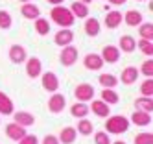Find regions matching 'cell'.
<instances>
[{"label":"cell","mask_w":153,"mask_h":144,"mask_svg":"<svg viewBox=\"0 0 153 144\" xmlns=\"http://www.w3.org/2000/svg\"><path fill=\"white\" fill-rule=\"evenodd\" d=\"M50 17H52V22H56L57 26L61 28H70L74 24V15H72V11L68 7H65V6H56V7H52L50 11Z\"/></svg>","instance_id":"obj_1"},{"label":"cell","mask_w":153,"mask_h":144,"mask_svg":"<svg viewBox=\"0 0 153 144\" xmlns=\"http://www.w3.org/2000/svg\"><path fill=\"white\" fill-rule=\"evenodd\" d=\"M129 118L122 116V115H114V116H107L105 120V133H111V135H120V133H126L129 129Z\"/></svg>","instance_id":"obj_2"},{"label":"cell","mask_w":153,"mask_h":144,"mask_svg":"<svg viewBox=\"0 0 153 144\" xmlns=\"http://www.w3.org/2000/svg\"><path fill=\"white\" fill-rule=\"evenodd\" d=\"M74 96H76L78 102L87 104V102H91V100H94V87L91 83H79L74 89Z\"/></svg>","instance_id":"obj_3"},{"label":"cell","mask_w":153,"mask_h":144,"mask_svg":"<svg viewBox=\"0 0 153 144\" xmlns=\"http://www.w3.org/2000/svg\"><path fill=\"white\" fill-rule=\"evenodd\" d=\"M78 48L72 46V44H68V46H63L61 54H59V61L63 66H72L76 61H78Z\"/></svg>","instance_id":"obj_4"},{"label":"cell","mask_w":153,"mask_h":144,"mask_svg":"<svg viewBox=\"0 0 153 144\" xmlns=\"http://www.w3.org/2000/svg\"><path fill=\"white\" fill-rule=\"evenodd\" d=\"M41 83H42V89H45V91L57 93V89H59V78L50 70V72L41 74Z\"/></svg>","instance_id":"obj_5"},{"label":"cell","mask_w":153,"mask_h":144,"mask_svg":"<svg viewBox=\"0 0 153 144\" xmlns=\"http://www.w3.org/2000/svg\"><path fill=\"white\" fill-rule=\"evenodd\" d=\"M24 63H26V74L31 78V80H35L37 76L42 74V61L37 57V55H33V57L26 59Z\"/></svg>","instance_id":"obj_6"},{"label":"cell","mask_w":153,"mask_h":144,"mask_svg":"<svg viewBox=\"0 0 153 144\" xmlns=\"http://www.w3.org/2000/svg\"><path fill=\"white\" fill-rule=\"evenodd\" d=\"M83 65H85V69L87 70H102V66L105 65L103 63V59H102V55L100 54H94V52H91V54H87L85 57H83Z\"/></svg>","instance_id":"obj_7"},{"label":"cell","mask_w":153,"mask_h":144,"mask_svg":"<svg viewBox=\"0 0 153 144\" xmlns=\"http://www.w3.org/2000/svg\"><path fill=\"white\" fill-rule=\"evenodd\" d=\"M65 105H67V100H65V96L59 94V93H52V96H50V100H48V109H50V113L59 115L61 111L65 109Z\"/></svg>","instance_id":"obj_8"},{"label":"cell","mask_w":153,"mask_h":144,"mask_svg":"<svg viewBox=\"0 0 153 144\" xmlns=\"http://www.w3.org/2000/svg\"><path fill=\"white\" fill-rule=\"evenodd\" d=\"M100 55H102L103 63H109V65H114V63L120 61V50H118V46H113V44L103 46V50H102Z\"/></svg>","instance_id":"obj_9"},{"label":"cell","mask_w":153,"mask_h":144,"mask_svg":"<svg viewBox=\"0 0 153 144\" xmlns=\"http://www.w3.org/2000/svg\"><path fill=\"white\" fill-rule=\"evenodd\" d=\"M91 107L89 111H92V113L96 116H100V118H107L109 113H111V105H107L105 102H102V100H91Z\"/></svg>","instance_id":"obj_10"},{"label":"cell","mask_w":153,"mask_h":144,"mask_svg":"<svg viewBox=\"0 0 153 144\" xmlns=\"http://www.w3.org/2000/svg\"><path fill=\"white\" fill-rule=\"evenodd\" d=\"M13 120H15V124L22 126V128H30L35 124V116L31 113H28V111H17V113H13Z\"/></svg>","instance_id":"obj_11"},{"label":"cell","mask_w":153,"mask_h":144,"mask_svg":"<svg viewBox=\"0 0 153 144\" xmlns=\"http://www.w3.org/2000/svg\"><path fill=\"white\" fill-rule=\"evenodd\" d=\"M9 59H11L13 63L20 65V63H24L28 59V52L24 46H20V44H13L11 48H9Z\"/></svg>","instance_id":"obj_12"},{"label":"cell","mask_w":153,"mask_h":144,"mask_svg":"<svg viewBox=\"0 0 153 144\" xmlns=\"http://www.w3.org/2000/svg\"><path fill=\"white\" fill-rule=\"evenodd\" d=\"M53 41H56L57 46H68V44H72V41H74V31H70L68 28H61L56 33Z\"/></svg>","instance_id":"obj_13"},{"label":"cell","mask_w":153,"mask_h":144,"mask_svg":"<svg viewBox=\"0 0 153 144\" xmlns=\"http://www.w3.org/2000/svg\"><path fill=\"white\" fill-rule=\"evenodd\" d=\"M138 69L137 66H126V69L122 70V74H120V81H122L124 85H133L137 80H138Z\"/></svg>","instance_id":"obj_14"},{"label":"cell","mask_w":153,"mask_h":144,"mask_svg":"<svg viewBox=\"0 0 153 144\" xmlns=\"http://www.w3.org/2000/svg\"><path fill=\"white\" fill-rule=\"evenodd\" d=\"M129 122H133L135 126H138V128H144V126H149L151 124V113H146V111H135L133 115H131V118H129Z\"/></svg>","instance_id":"obj_15"},{"label":"cell","mask_w":153,"mask_h":144,"mask_svg":"<svg viewBox=\"0 0 153 144\" xmlns=\"http://www.w3.org/2000/svg\"><path fill=\"white\" fill-rule=\"evenodd\" d=\"M6 135H7L9 139H11V140L19 142L20 139H22V137L26 135V128H22V126L15 124V122H11V124H7V126H6Z\"/></svg>","instance_id":"obj_16"},{"label":"cell","mask_w":153,"mask_h":144,"mask_svg":"<svg viewBox=\"0 0 153 144\" xmlns=\"http://www.w3.org/2000/svg\"><path fill=\"white\" fill-rule=\"evenodd\" d=\"M57 139H59V144H74L76 139H78V131H76V128H72V126H67V128L61 129Z\"/></svg>","instance_id":"obj_17"},{"label":"cell","mask_w":153,"mask_h":144,"mask_svg":"<svg viewBox=\"0 0 153 144\" xmlns=\"http://www.w3.org/2000/svg\"><path fill=\"white\" fill-rule=\"evenodd\" d=\"M122 17H124V20H126V24L131 26V28L140 26L142 22H144V17H142V13H140V11H137V9L126 11V15H122Z\"/></svg>","instance_id":"obj_18"},{"label":"cell","mask_w":153,"mask_h":144,"mask_svg":"<svg viewBox=\"0 0 153 144\" xmlns=\"http://www.w3.org/2000/svg\"><path fill=\"white\" fill-rule=\"evenodd\" d=\"M15 113V105H13V100L9 98L7 94H4L0 91V115H13Z\"/></svg>","instance_id":"obj_19"},{"label":"cell","mask_w":153,"mask_h":144,"mask_svg":"<svg viewBox=\"0 0 153 144\" xmlns=\"http://www.w3.org/2000/svg\"><path fill=\"white\" fill-rule=\"evenodd\" d=\"M20 13H22L24 19H30V20H35L37 17H41V9L35 6V4H31V2H24L22 7H20Z\"/></svg>","instance_id":"obj_20"},{"label":"cell","mask_w":153,"mask_h":144,"mask_svg":"<svg viewBox=\"0 0 153 144\" xmlns=\"http://www.w3.org/2000/svg\"><path fill=\"white\" fill-rule=\"evenodd\" d=\"M118 50L120 52H126V54H131L137 50V41L131 37V35H122L120 37V43H118Z\"/></svg>","instance_id":"obj_21"},{"label":"cell","mask_w":153,"mask_h":144,"mask_svg":"<svg viewBox=\"0 0 153 144\" xmlns=\"http://www.w3.org/2000/svg\"><path fill=\"white\" fill-rule=\"evenodd\" d=\"M100 30H102V24H100V20H98V19L89 17V19L85 20V33L89 37H96L98 33H100Z\"/></svg>","instance_id":"obj_22"},{"label":"cell","mask_w":153,"mask_h":144,"mask_svg":"<svg viewBox=\"0 0 153 144\" xmlns=\"http://www.w3.org/2000/svg\"><path fill=\"white\" fill-rule=\"evenodd\" d=\"M122 22H124V17H122V13H120V11H111V13H107V17H105V26H107L109 30L118 28Z\"/></svg>","instance_id":"obj_23"},{"label":"cell","mask_w":153,"mask_h":144,"mask_svg":"<svg viewBox=\"0 0 153 144\" xmlns=\"http://www.w3.org/2000/svg\"><path fill=\"white\" fill-rule=\"evenodd\" d=\"M70 11H72L74 19H87L89 17V6L83 4V2H74Z\"/></svg>","instance_id":"obj_24"},{"label":"cell","mask_w":153,"mask_h":144,"mask_svg":"<svg viewBox=\"0 0 153 144\" xmlns=\"http://www.w3.org/2000/svg\"><path fill=\"white\" fill-rule=\"evenodd\" d=\"M76 131H78L79 135L87 137V135H92L94 126H92V122H91V120H87V118H79V120H78V126H76Z\"/></svg>","instance_id":"obj_25"},{"label":"cell","mask_w":153,"mask_h":144,"mask_svg":"<svg viewBox=\"0 0 153 144\" xmlns=\"http://www.w3.org/2000/svg\"><path fill=\"white\" fill-rule=\"evenodd\" d=\"M98 81H100V85H102L103 89H114V87L118 85V78H116V76H113V74L103 72V74H100Z\"/></svg>","instance_id":"obj_26"},{"label":"cell","mask_w":153,"mask_h":144,"mask_svg":"<svg viewBox=\"0 0 153 144\" xmlns=\"http://www.w3.org/2000/svg\"><path fill=\"white\" fill-rule=\"evenodd\" d=\"M102 102H105L107 105H116L120 102V96L116 94V91H113V89H103L102 91Z\"/></svg>","instance_id":"obj_27"},{"label":"cell","mask_w":153,"mask_h":144,"mask_svg":"<svg viewBox=\"0 0 153 144\" xmlns=\"http://www.w3.org/2000/svg\"><path fill=\"white\" fill-rule=\"evenodd\" d=\"M70 115L74 118H85L87 115H89V105H85L81 102H76L72 107H70Z\"/></svg>","instance_id":"obj_28"},{"label":"cell","mask_w":153,"mask_h":144,"mask_svg":"<svg viewBox=\"0 0 153 144\" xmlns=\"http://www.w3.org/2000/svg\"><path fill=\"white\" fill-rule=\"evenodd\" d=\"M35 31L39 33V35H48L50 33V22H48V19H42V17H37L35 19Z\"/></svg>","instance_id":"obj_29"},{"label":"cell","mask_w":153,"mask_h":144,"mask_svg":"<svg viewBox=\"0 0 153 144\" xmlns=\"http://www.w3.org/2000/svg\"><path fill=\"white\" fill-rule=\"evenodd\" d=\"M135 105L138 111H146V113H151L153 111V100L151 98H146V96H140L135 100Z\"/></svg>","instance_id":"obj_30"},{"label":"cell","mask_w":153,"mask_h":144,"mask_svg":"<svg viewBox=\"0 0 153 144\" xmlns=\"http://www.w3.org/2000/svg\"><path fill=\"white\" fill-rule=\"evenodd\" d=\"M138 33H140V39L153 41V24L151 22H142L138 26Z\"/></svg>","instance_id":"obj_31"},{"label":"cell","mask_w":153,"mask_h":144,"mask_svg":"<svg viewBox=\"0 0 153 144\" xmlns=\"http://www.w3.org/2000/svg\"><path fill=\"white\" fill-rule=\"evenodd\" d=\"M137 48L144 54V55H148V57H151L153 55V41H148V39H140L138 43H137Z\"/></svg>","instance_id":"obj_32"},{"label":"cell","mask_w":153,"mask_h":144,"mask_svg":"<svg viewBox=\"0 0 153 144\" xmlns=\"http://www.w3.org/2000/svg\"><path fill=\"white\" fill-rule=\"evenodd\" d=\"M13 24V19H11V13L6 9H0V30H9Z\"/></svg>","instance_id":"obj_33"},{"label":"cell","mask_w":153,"mask_h":144,"mask_svg":"<svg viewBox=\"0 0 153 144\" xmlns=\"http://www.w3.org/2000/svg\"><path fill=\"white\" fill-rule=\"evenodd\" d=\"M140 94L146 96V98H151L153 96V80L151 78H146L140 85Z\"/></svg>","instance_id":"obj_34"},{"label":"cell","mask_w":153,"mask_h":144,"mask_svg":"<svg viewBox=\"0 0 153 144\" xmlns=\"http://www.w3.org/2000/svg\"><path fill=\"white\" fill-rule=\"evenodd\" d=\"M140 72L144 74L146 78H151L153 76V61H151V57H148L144 63L140 65Z\"/></svg>","instance_id":"obj_35"},{"label":"cell","mask_w":153,"mask_h":144,"mask_svg":"<svg viewBox=\"0 0 153 144\" xmlns=\"http://www.w3.org/2000/svg\"><path fill=\"white\" fill-rule=\"evenodd\" d=\"M135 144H153V135L151 133H138V135H135Z\"/></svg>","instance_id":"obj_36"},{"label":"cell","mask_w":153,"mask_h":144,"mask_svg":"<svg viewBox=\"0 0 153 144\" xmlns=\"http://www.w3.org/2000/svg\"><path fill=\"white\" fill-rule=\"evenodd\" d=\"M94 140H96V144H111V139H109L105 131H96Z\"/></svg>","instance_id":"obj_37"},{"label":"cell","mask_w":153,"mask_h":144,"mask_svg":"<svg viewBox=\"0 0 153 144\" xmlns=\"http://www.w3.org/2000/svg\"><path fill=\"white\" fill-rule=\"evenodd\" d=\"M19 144H37V137H35V135H30V133H26V135L19 140Z\"/></svg>","instance_id":"obj_38"},{"label":"cell","mask_w":153,"mask_h":144,"mask_svg":"<svg viewBox=\"0 0 153 144\" xmlns=\"http://www.w3.org/2000/svg\"><path fill=\"white\" fill-rule=\"evenodd\" d=\"M42 144H59V139L56 135H46L42 139Z\"/></svg>","instance_id":"obj_39"},{"label":"cell","mask_w":153,"mask_h":144,"mask_svg":"<svg viewBox=\"0 0 153 144\" xmlns=\"http://www.w3.org/2000/svg\"><path fill=\"white\" fill-rule=\"evenodd\" d=\"M107 2H111V4H114V6H122V4L127 2V0H107Z\"/></svg>","instance_id":"obj_40"},{"label":"cell","mask_w":153,"mask_h":144,"mask_svg":"<svg viewBox=\"0 0 153 144\" xmlns=\"http://www.w3.org/2000/svg\"><path fill=\"white\" fill-rule=\"evenodd\" d=\"M46 2H48V4H52V6H61L65 0H46Z\"/></svg>","instance_id":"obj_41"},{"label":"cell","mask_w":153,"mask_h":144,"mask_svg":"<svg viewBox=\"0 0 153 144\" xmlns=\"http://www.w3.org/2000/svg\"><path fill=\"white\" fill-rule=\"evenodd\" d=\"M113 144H127V142H124V140H114Z\"/></svg>","instance_id":"obj_42"},{"label":"cell","mask_w":153,"mask_h":144,"mask_svg":"<svg viewBox=\"0 0 153 144\" xmlns=\"http://www.w3.org/2000/svg\"><path fill=\"white\" fill-rule=\"evenodd\" d=\"M79 2H83V4H89V2H92V0H79Z\"/></svg>","instance_id":"obj_43"},{"label":"cell","mask_w":153,"mask_h":144,"mask_svg":"<svg viewBox=\"0 0 153 144\" xmlns=\"http://www.w3.org/2000/svg\"><path fill=\"white\" fill-rule=\"evenodd\" d=\"M20 2H31V0H20Z\"/></svg>","instance_id":"obj_44"},{"label":"cell","mask_w":153,"mask_h":144,"mask_svg":"<svg viewBox=\"0 0 153 144\" xmlns=\"http://www.w3.org/2000/svg\"><path fill=\"white\" fill-rule=\"evenodd\" d=\"M137 2H146V0H137Z\"/></svg>","instance_id":"obj_45"}]
</instances>
